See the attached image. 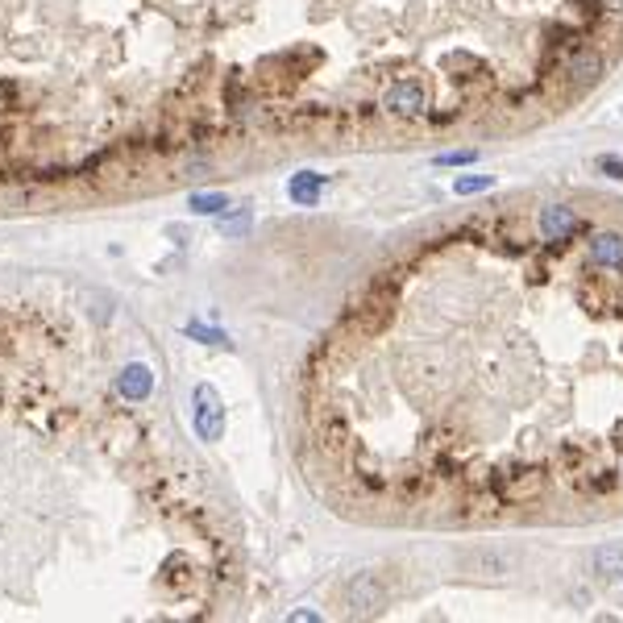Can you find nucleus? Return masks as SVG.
<instances>
[{
  "mask_svg": "<svg viewBox=\"0 0 623 623\" xmlns=\"http://www.w3.org/2000/svg\"><path fill=\"white\" fill-rule=\"evenodd\" d=\"M586 258L598 262L603 271H623V237L619 233H598V237H590Z\"/></svg>",
  "mask_w": 623,
  "mask_h": 623,
  "instance_id": "f03ea898",
  "label": "nucleus"
},
{
  "mask_svg": "<svg viewBox=\"0 0 623 623\" xmlns=\"http://www.w3.org/2000/svg\"><path fill=\"white\" fill-rule=\"evenodd\" d=\"M470 158H474V154H445L441 163H449V166H453V163H470Z\"/></svg>",
  "mask_w": 623,
  "mask_h": 623,
  "instance_id": "423d86ee",
  "label": "nucleus"
},
{
  "mask_svg": "<svg viewBox=\"0 0 623 623\" xmlns=\"http://www.w3.org/2000/svg\"><path fill=\"white\" fill-rule=\"evenodd\" d=\"M490 188V175H470V179H458V191L470 196V191H487Z\"/></svg>",
  "mask_w": 623,
  "mask_h": 623,
  "instance_id": "39448f33",
  "label": "nucleus"
},
{
  "mask_svg": "<svg viewBox=\"0 0 623 623\" xmlns=\"http://www.w3.org/2000/svg\"><path fill=\"white\" fill-rule=\"evenodd\" d=\"M382 104L395 112H404V117H411V112L424 109V88L420 83H399V88H391V92L382 96Z\"/></svg>",
  "mask_w": 623,
  "mask_h": 623,
  "instance_id": "7ed1b4c3",
  "label": "nucleus"
},
{
  "mask_svg": "<svg viewBox=\"0 0 623 623\" xmlns=\"http://www.w3.org/2000/svg\"><path fill=\"white\" fill-rule=\"evenodd\" d=\"M316 191H320V175H296L291 179V200L312 204L316 200Z\"/></svg>",
  "mask_w": 623,
  "mask_h": 623,
  "instance_id": "20e7f679",
  "label": "nucleus"
},
{
  "mask_svg": "<svg viewBox=\"0 0 623 623\" xmlns=\"http://www.w3.org/2000/svg\"><path fill=\"white\" fill-rule=\"evenodd\" d=\"M83 304L0 287V619H200L229 541Z\"/></svg>",
  "mask_w": 623,
  "mask_h": 623,
  "instance_id": "f257e3e1",
  "label": "nucleus"
}]
</instances>
